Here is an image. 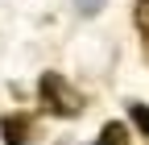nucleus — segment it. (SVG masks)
<instances>
[{
  "label": "nucleus",
  "mask_w": 149,
  "mask_h": 145,
  "mask_svg": "<svg viewBox=\"0 0 149 145\" xmlns=\"http://www.w3.org/2000/svg\"><path fill=\"white\" fill-rule=\"evenodd\" d=\"M37 91H42V104L50 108L54 116H79V108H83V96L74 91L58 70H46L42 83H37Z\"/></svg>",
  "instance_id": "nucleus-1"
},
{
  "label": "nucleus",
  "mask_w": 149,
  "mask_h": 145,
  "mask_svg": "<svg viewBox=\"0 0 149 145\" xmlns=\"http://www.w3.org/2000/svg\"><path fill=\"white\" fill-rule=\"evenodd\" d=\"M29 133H33L29 116H21V112L0 116V137H4V145H29Z\"/></svg>",
  "instance_id": "nucleus-2"
},
{
  "label": "nucleus",
  "mask_w": 149,
  "mask_h": 145,
  "mask_svg": "<svg viewBox=\"0 0 149 145\" xmlns=\"http://www.w3.org/2000/svg\"><path fill=\"white\" fill-rule=\"evenodd\" d=\"M95 145H128V124L108 120L104 129H100V137H95Z\"/></svg>",
  "instance_id": "nucleus-3"
},
{
  "label": "nucleus",
  "mask_w": 149,
  "mask_h": 145,
  "mask_svg": "<svg viewBox=\"0 0 149 145\" xmlns=\"http://www.w3.org/2000/svg\"><path fill=\"white\" fill-rule=\"evenodd\" d=\"M133 21H137V33L145 38V50H149V0H137L133 4Z\"/></svg>",
  "instance_id": "nucleus-4"
},
{
  "label": "nucleus",
  "mask_w": 149,
  "mask_h": 145,
  "mask_svg": "<svg viewBox=\"0 0 149 145\" xmlns=\"http://www.w3.org/2000/svg\"><path fill=\"white\" fill-rule=\"evenodd\" d=\"M128 116H133V124L149 137V104H128Z\"/></svg>",
  "instance_id": "nucleus-5"
},
{
  "label": "nucleus",
  "mask_w": 149,
  "mask_h": 145,
  "mask_svg": "<svg viewBox=\"0 0 149 145\" xmlns=\"http://www.w3.org/2000/svg\"><path fill=\"white\" fill-rule=\"evenodd\" d=\"M100 4H104V0H83V13H95Z\"/></svg>",
  "instance_id": "nucleus-6"
}]
</instances>
